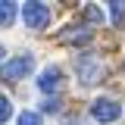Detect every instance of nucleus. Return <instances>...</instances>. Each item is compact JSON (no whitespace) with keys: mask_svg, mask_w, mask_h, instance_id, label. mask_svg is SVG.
Segmentation results:
<instances>
[{"mask_svg":"<svg viewBox=\"0 0 125 125\" xmlns=\"http://www.w3.org/2000/svg\"><path fill=\"white\" fill-rule=\"evenodd\" d=\"M16 19V3H10V0H0V28H10Z\"/></svg>","mask_w":125,"mask_h":125,"instance_id":"nucleus-7","label":"nucleus"},{"mask_svg":"<svg viewBox=\"0 0 125 125\" xmlns=\"http://www.w3.org/2000/svg\"><path fill=\"white\" fill-rule=\"evenodd\" d=\"M66 125H84L81 119H66Z\"/></svg>","mask_w":125,"mask_h":125,"instance_id":"nucleus-13","label":"nucleus"},{"mask_svg":"<svg viewBox=\"0 0 125 125\" xmlns=\"http://www.w3.org/2000/svg\"><path fill=\"white\" fill-rule=\"evenodd\" d=\"M94 38V31L91 28H78V31H72V28H66L60 34V41H66V44H88Z\"/></svg>","mask_w":125,"mask_h":125,"instance_id":"nucleus-6","label":"nucleus"},{"mask_svg":"<svg viewBox=\"0 0 125 125\" xmlns=\"http://www.w3.org/2000/svg\"><path fill=\"white\" fill-rule=\"evenodd\" d=\"M84 16H88L91 22H103V10H100V6H88V10H84Z\"/></svg>","mask_w":125,"mask_h":125,"instance_id":"nucleus-11","label":"nucleus"},{"mask_svg":"<svg viewBox=\"0 0 125 125\" xmlns=\"http://www.w3.org/2000/svg\"><path fill=\"white\" fill-rule=\"evenodd\" d=\"M50 6L47 3H25L22 6V22H25V28H44V25H50Z\"/></svg>","mask_w":125,"mask_h":125,"instance_id":"nucleus-2","label":"nucleus"},{"mask_svg":"<svg viewBox=\"0 0 125 125\" xmlns=\"http://www.w3.org/2000/svg\"><path fill=\"white\" fill-rule=\"evenodd\" d=\"M62 84V72L60 69H56V66H50V69H44V72H41V78H38V88H41V91H56V88H60Z\"/></svg>","mask_w":125,"mask_h":125,"instance_id":"nucleus-5","label":"nucleus"},{"mask_svg":"<svg viewBox=\"0 0 125 125\" xmlns=\"http://www.w3.org/2000/svg\"><path fill=\"white\" fill-rule=\"evenodd\" d=\"M3 60H6V47L0 44V62H3Z\"/></svg>","mask_w":125,"mask_h":125,"instance_id":"nucleus-14","label":"nucleus"},{"mask_svg":"<svg viewBox=\"0 0 125 125\" xmlns=\"http://www.w3.org/2000/svg\"><path fill=\"white\" fill-rule=\"evenodd\" d=\"M34 69V56L31 53H22V56H16V60L3 62L0 66V78H6V81H19V78H25Z\"/></svg>","mask_w":125,"mask_h":125,"instance_id":"nucleus-1","label":"nucleus"},{"mask_svg":"<svg viewBox=\"0 0 125 125\" xmlns=\"http://www.w3.org/2000/svg\"><path fill=\"white\" fill-rule=\"evenodd\" d=\"M44 113H60V100H47V103H44Z\"/></svg>","mask_w":125,"mask_h":125,"instance_id":"nucleus-12","label":"nucleus"},{"mask_svg":"<svg viewBox=\"0 0 125 125\" xmlns=\"http://www.w3.org/2000/svg\"><path fill=\"white\" fill-rule=\"evenodd\" d=\"M10 116H13V103H10V97H3V94H0V125L6 122Z\"/></svg>","mask_w":125,"mask_h":125,"instance_id":"nucleus-8","label":"nucleus"},{"mask_svg":"<svg viewBox=\"0 0 125 125\" xmlns=\"http://www.w3.org/2000/svg\"><path fill=\"white\" fill-rule=\"evenodd\" d=\"M19 125H41V116L31 113V109H25V113L19 116Z\"/></svg>","mask_w":125,"mask_h":125,"instance_id":"nucleus-9","label":"nucleus"},{"mask_svg":"<svg viewBox=\"0 0 125 125\" xmlns=\"http://www.w3.org/2000/svg\"><path fill=\"white\" fill-rule=\"evenodd\" d=\"M122 19H125V3H122V0H116V3H113V22L119 25Z\"/></svg>","mask_w":125,"mask_h":125,"instance_id":"nucleus-10","label":"nucleus"},{"mask_svg":"<svg viewBox=\"0 0 125 125\" xmlns=\"http://www.w3.org/2000/svg\"><path fill=\"white\" fill-rule=\"evenodd\" d=\"M75 69H78V75H81L84 84H94V81L103 78V66H100V60H94V56H81Z\"/></svg>","mask_w":125,"mask_h":125,"instance_id":"nucleus-4","label":"nucleus"},{"mask_svg":"<svg viewBox=\"0 0 125 125\" xmlns=\"http://www.w3.org/2000/svg\"><path fill=\"white\" fill-rule=\"evenodd\" d=\"M91 116L97 122H116V119L122 116V106H119L116 100H109V97H100V100L91 103Z\"/></svg>","mask_w":125,"mask_h":125,"instance_id":"nucleus-3","label":"nucleus"}]
</instances>
